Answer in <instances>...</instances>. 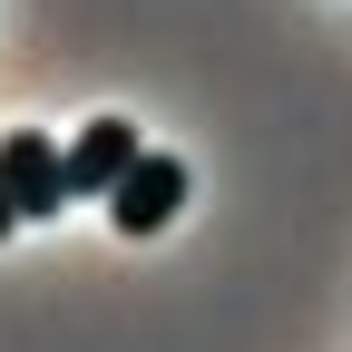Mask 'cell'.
I'll list each match as a JSON object with an SVG mask.
<instances>
[{
	"mask_svg": "<svg viewBox=\"0 0 352 352\" xmlns=\"http://www.w3.org/2000/svg\"><path fill=\"white\" fill-rule=\"evenodd\" d=\"M127 166H138V127H127V118H88L69 138V186L78 196H108Z\"/></svg>",
	"mask_w": 352,
	"mask_h": 352,
	"instance_id": "3957f363",
	"label": "cell"
},
{
	"mask_svg": "<svg viewBox=\"0 0 352 352\" xmlns=\"http://www.w3.org/2000/svg\"><path fill=\"white\" fill-rule=\"evenodd\" d=\"M10 226H20V196H10V176H0V245H10Z\"/></svg>",
	"mask_w": 352,
	"mask_h": 352,
	"instance_id": "277c9868",
	"label": "cell"
},
{
	"mask_svg": "<svg viewBox=\"0 0 352 352\" xmlns=\"http://www.w3.org/2000/svg\"><path fill=\"white\" fill-rule=\"evenodd\" d=\"M0 176H10L20 196V226H39V215H59L78 186H69V147H50L39 127H20V138H0Z\"/></svg>",
	"mask_w": 352,
	"mask_h": 352,
	"instance_id": "7a4b0ae2",
	"label": "cell"
},
{
	"mask_svg": "<svg viewBox=\"0 0 352 352\" xmlns=\"http://www.w3.org/2000/svg\"><path fill=\"white\" fill-rule=\"evenodd\" d=\"M176 206H186V166L157 157V147H138V166L108 186V226H118V235H157Z\"/></svg>",
	"mask_w": 352,
	"mask_h": 352,
	"instance_id": "6da1fadb",
	"label": "cell"
}]
</instances>
